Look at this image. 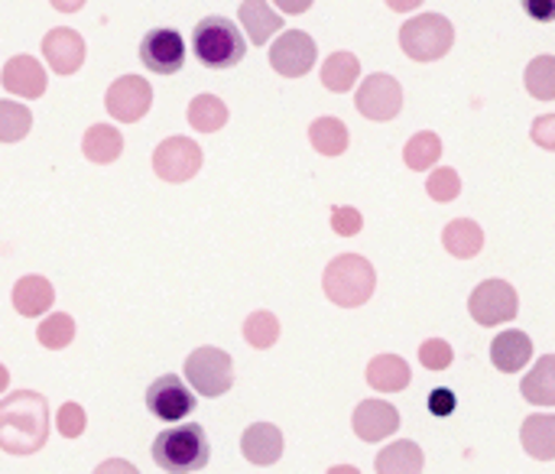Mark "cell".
Here are the masks:
<instances>
[{
	"mask_svg": "<svg viewBox=\"0 0 555 474\" xmlns=\"http://www.w3.org/2000/svg\"><path fill=\"white\" fill-rule=\"evenodd\" d=\"M241 452L250 465H276L283 459V433L273 423H254L241 436Z\"/></svg>",
	"mask_w": 555,
	"mask_h": 474,
	"instance_id": "obj_17",
	"label": "cell"
},
{
	"mask_svg": "<svg viewBox=\"0 0 555 474\" xmlns=\"http://www.w3.org/2000/svg\"><path fill=\"white\" fill-rule=\"evenodd\" d=\"M33 127V111L20 101H0V143H20Z\"/></svg>",
	"mask_w": 555,
	"mask_h": 474,
	"instance_id": "obj_33",
	"label": "cell"
},
{
	"mask_svg": "<svg viewBox=\"0 0 555 474\" xmlns=\"http://www.w3.org/2000/svg\"><path fill=\"white\" fill-rule=\"evenodd\" d=\"M361 78V59L354 52H332L322 65V85L335 94H345Z\"/></svg>",
	"mask_w": 555,
	"mask_h": 474,
	"instance_id": "obj_27",
	"label": "cell"
},
{
	"mask_svg": "<svg viewBox=\"0 0 555 474\" xmlns=\"http://www.w3.org/2000/svg\"><path fill=\"white\" fill-rule=\"evenodd\" d=\"M107 114L120 124H137L153 107V85L143 75H120L104 94Z\"/></svg>",
	"mask_w": 555,
	"mask_h": 474,
	"instance_id": "obj_10",
	"label": "cell"
},
{
	"mask_svg": "<svg viewBox=\"0 0 555 474\" xmlns=\"http://www.w3.org/2000/svg\"><path fill=\"white\" fill-rule=\"evenodd\" d=\"M59 13H78L85 7V0H49Z\"/></svg>",
	"mask_w": 555,
	"mask_h": 474,
	"instance_id": "obj_44",
	"label": "cell"
},
{
	"mask_svg": "<svg viewBox=\"0 0 555 474\" xmlns=\"http://www.w3.org/2000/svg\"><path fill=\"white\" fill-rule=\"evenodd\" d=\"M309 140L322 156H341L348 150V127L338 117H319L309 127Z\"/></svg>",
	"mask_w": 555,
	"mask_h": 474,
	"instance_id": "obj_28",
	"label": "cell"
},
{
	"mask_svg": "<svg viewBox=\"0 0 555 474\" xmlns=\"http://www.w3.org/2000/svg\"><path fill=\"white\" fill-rule=\"evenodd\" d=\"M410 381H413V371H410V364H406L400 355H377V358L367 364V384H371L377 394L406 390Z\"/></svg>",
	"mask_w": 555,
	"mask_h": 474,
	"instance_id": "obj_20",
	"label": "cell"
},
{
	"mask_svg": "<svg viewBox=\"0 0 555 474\" xmlns=\"http://www.w3.org/2000/svg\"><path fill=\"white\" fill-rule=\"evenodd\" d=\"M36 338L42 348L49 351H62L75 342V319L68 312H52L42 319V325L36 329Z\"/></svg>",
	"mask_w": 555,
	"mask_h": 474,
	"instance_id": "obj_32",
	"label": "cell"
},
{
	"mask_svg": "<svg viewBox=\"0 0 555 474\" xmlns=\"http://www.w3.org/2000/svg\"><path fill=\"white\" fill-rule=\"evenodd\" d=\"M374 469H377V474H423L426 456H423V449L416 443L400 439V443L387 446L384 452H377Z\"/></svg>",
	"mask_w": 555,
	"mask_h": 474,
	"instance_id": "obj_24",
	"label": "cell"
},
{
	"mask_svg": "<svg viewBox=\"0 0 555 474\" xmlns=\"http://www.w3.org/2000/svg\"><path fill=\"white\" fill-rule=\"evenodd\" d=\"M354 107L367 120H393L403 111V85L387 72H374L358 85Z\"/></svg>",
	"mask_w": 555,
	"mask_h": 474,
	"instance_id": "obj_8",
	"label": "cell"
},
{
	"mask_svg": "<svg viewBox=\"0 0 555 474\" xmlns=\"http://www.w3.org/2000/svg\"><path fill=\"white\" fill-rule=\"evenodd\" d=\"M452 358H455V351L446 338H429L420 345V361L426 371H446V368H452Z\"/></svg>",
	"mask_w": 555,
	"mask_h": 474,
	"instance_id": "obj_36",
	"label": "cell"
},
{
	"mask_svg": "<svg viewBox=\"0 0 555 474\" xmlns=\"http://www.w3.org/2000/svg\"><path fill=\"white\" fill-rule=\"evenodd\" d=\"M185 381L192 384L195 394L215 400V397H224L234 384V361L228 351L221 348H195L189 358H185Z\"/></svg>",
	"mask_w": 555,
	"mask_h": 474,
	"instance_id": "obj_6",
	"label": "cell"
},
{
	"mask_svg": "<svg viewBox=\"0 0 555 474\" xmlns=\"http://www.w3.org/2000/svg\"><path fill=\"white\" fill-rule=\"evenodd\" d=\"M244 338H247L250 348H260V351L273 348L276 338H280V322H276V316L267 312V309L250 312L247 322H244Z\"/></svg>",
	"mask_w": 555,
	"mask_h": 474,
	"instance_id": "obj_34",
	"label": "cell"
},
{
	"mask_svg": "<svg viewBox=\"0 0 555 474\" xmlns=\"http://www.w3.org/2000/svg\"><path fill=\"white\" fill-rule=\"evenodd\" d=\"M328 474H361L354 465H335V469H328Z\"/></svg>",
	"mask_w": 555,
	"mask_h": 474,
	"instance_id": "obj_47",
	"label": "cell"
},
{
	"mask_svg": "<svg viewBox=\"0 0 555 474\" xmlns=\"http://www.w3.org/2000/svg\"><path fill=\"white\" fill-rule=\"evenodd\" d=\"M361 228H364V218H361L358 208H351V205H335L332 208V231L335 234L354 238V234H361Z\"/></svg>",
	"mask_w": 555,
	"mask_h": 474,
	"instance_id": "obj_38",
	"label": "cell"
},
{
	"mask_svg": "<svg viewBox=\"0 0 555 474\" xmlns=\"http://www.w3.org/2000/svg\"><path fill=\"white\" fill-rule=\"evenodd\" d=\"M423 0H387V7L390 10H397V13H410V10H416Z\"/></svg>",
	"mask_w": 555,
	"mask_h": 474,
	"instance_id": "obj_45",
	"label": "cell"
},
{
	"mask_svg": "<svg viewBox=\"0 0 555 474\" xmlns=\"http://www.w3.org/2000/svg\"><path fill=\"white\" fill-rule=\"evenodd\" d=\"M354 436L364 443H384L400 430V410L387 400H364L354 410Z\"/></svg>",
	"mask_w": 555,
	"mask_h": 474,
	"instance_id": "obj_15",
	"label": "cell"
},
{
	"mask_svg": "<svg viewBox=\"0 0 555 474\" xmlns=\"http://www.w3.org/2000/svg\"><path fill=\"white\" fill-rule=\"evenodd\" d=\"M530 137H533V143H537V146H543V150H555V114H543V117H537V120H533V127H530Z\"/></svg>",
	"mask_w": 555,
	"mask_h": 474,
	"instance_id": "obj_39",
	"label": "cell"
},
{
	"mask_svg": "<svg viewBox=\"0 0 555 474\" xmlns=\"http://www.w3.org/2000/svg\"><path fill=\"white\" fill-rule=\"evenodd\" d=\"M185 52H189L185 39L172 26L150 29L140 39V62H143V68H150L156 75H176L185 65Z\"/></svg>",
	"mask_w": 555,
	"mask_h": 474,
	"instance_id": "obj_12",
	"label": "cell"
},
{
	"mask_svg": "<svg viewBox=\"0 0 555 474\" xmlns=\"http://www.w3.org/2000/svg\"><path fill=\"white\" fill-rule=\"evenodd\" d=\"M315 55H319L315 39L309 33H302V29H286L270 46V65L283 78H302V75H309L312 65H315Z\"/></svg>",
	"mask_w": 555,
	"mask_h": 474,
	"instance_id": "obj_13",
	"label": "cell"
},
{
	"mask_svg": "<svg viewBox=\"0 0 555 474\" xmlns=\"http://www.w3.org/2000/svg\"><path fill=\"white\" fill-rule=\"evenodd\" d=\"M94 474H140L137 472V465H130V462H124V459H107V462H101Z\"/></svg>",
	"mask_w": 555,
	"mask_h": 474,
	"instance_id": "obj_42",
	"label": "cell"
},
{
	"mask_svg": "<svg viewBox=\"0 0 555 474\" xmlns=\"http://www.w3.org/2000/svg\"><path fill=\"white\" fill-rule=\"evenodd\" d=\"M283 13H289V16H299V13H306L315 0H273Z\"/></svg>",
	"mask_w": 555,
	"mask_h": 474,
	"instance_id": "obj_43",
	"label": "cell"
},
{
	"mask_svg": "<svg viewBox=\"0 0 555 474\" xmlns=\"http://www.w3.org/2000/svg\"><path fill=\"white\" fill-rule=\"evenodd\" d=\"M442 159V140L433 130H420L410 137V143L403 146V163L413 172H426L429 166H436Z\"/></svg>",
	"mask_w": 555,
	"mask_h": 474,
	"instance_id": "obj_29",
	"label": "cell"
},
{
	"mask_svg": "<svg viewBox=\"0 0 555 474\" xmlns=\"http://www.w3.org/2000/svg\"><path fill=\"white\" fill-rule=\"evenodd\" d=\"M81 153H85L91 163L107 166V163H114V159L124 153V137H120V130L111 127V124H94V127H88V133H85V140H81Z\"/></svg>",
	"mask_w": 555,
	"mask_h": 474,
	"instance_id": "obj_26",
	"label": "cell"
},
{
	"mask_svg": "<svg viewBox=\"0 0 555 474\" xmlns=\"http://www.w3.org/2000/svg\"><path fill=\"white\" fill-rule=\"evenodd\" d=\"M322 290H325V296L335 306L358 309V306H364L374 296V290H377V270L361 254H341V257H335L325 267Z\"/></svg>",
	"mask_w": 555,
	"mask_h": 474,
	"instance_id": "obj_4",
	"label": "cell"
},
{
	"mask_svg": "<svg viewBox=\"0 0 555 474\" xmlns=\"http://www.w3.org/2000/svg\"><path fill=\"white\" fill-rule=\"evenodd\" d=\"M189 124L198 133H215L228 124V107L218 94H198L189 104Z\"/></svg>",
	"mask_w": 555,
	"mask_h": 474,
	"instance_id": "obj_30",
	"label": "cell"
},
{
	"mask_svg": "<svg viewBox=\"0 0 555 474\" xmlns=\"http://www.w3.org/2000/svg\"><path fill=\"white\" fill-rule=\"evenodd\" d=\"M85 426H88V420H85V410H81L78 403H62V407H59V413H55V430H59V436L78 439V436L85 433Z\"/></svg>",
	"mask_w": 555,
	"mask_h": 474,
	"instance_id": "obj_37",
	"label": "cell"
},
{
	"mask_svg": "<svg viewBox=\"0 0 555 474\" xmlns=\"http://www.w3.org/2000/svg\"><path fill=\"white\" fill-rule=\"evenodd\" d=\"M527 16L540 20V23H555V0H520Z\"/></svg>",
	"mask_w": 555,
	"mask_h": 474,
	"instance_id": "obj_41",
	"label": "cell"
},
{
	"mask_svg": "<svg viewBox=\"0 0 555 474\" xmlns=\"http://www.w3.org/2000/svg\"><path fill=\"white\" fill-rule=\"evenodd\" d=\"M7 387H10V371L7 364H0V394H7Z\"/></svg>",
	"mask_w": 555,
	"mask_h": 474,
	"instance_id": "obj_46",
	"label": "cell"
},
{
	"mask_svg": "<svg viewBox=\"0 0 555 474\" xmlns=\"http://www.w3.org/2000/svg\"><path fill=\"white\" fill-rule=\"evenodd\" d=\"M524 452L537 462L555 459V413H533L520 430Z\"/></svg>",
	"mask_w": 555,
	"mask_h": 474,
	"instance_id": "obj_21",
	"label": "cell"
},
{
	"mask_svg": "<svg viewBox=\"0 0 555 474\" xmlns=\"http://www.w3.org/2000/svg\"><path fill=\"white\" fill-rule=\"evenodd\" d=\"M42 55L55 75H75L85 65V39L72 26H55L42 36Z\"/></svg>",
	"mask_w": 555,
	"mask_h": 474,
	"instance_id": "obj_14",
	"label": "cell"
},
{
	"mask_svg": "<svg viewBox=\"0 0 555 474\" xmlns=\"http://www.w3.org/2000/svg\"><path fill=\"white\" fill-rule=\"evenodd\" d=\"M520 394L533 407H555V355H543L524 377Z\"/></svg>",
	"mask_w": 555,
	"mask_h": 474,
	"instance_id": "obj_25",
	"label": "cell"
},
{
	"mask_svg": "<svg viewBox=\"0 0 555 474\" xmlns=\"http://www.w3.org/2000/svg\"><path fill=\"white\" fill-rule=\"evenodd\" d=\"M192 55L215 72H228L244 62L247 39L228 16H205L192 29Z\"/></svg>",
	"mask_w": 555,
	"mask_h": 474,
	"instance_id": "obj_3",
	"label": "cell"
},
{
	"mask_svg": "<svg viewBox=\"0 0 555 474\" xmlns=\"http://www.w3.org/2000/svg\"><path fill=\"white\" fill-rule=\"evenodd\" d=\"M468 312L478 325L485 329H494V325H504L511 319H517L520 312V296L517 290L507 283V280H485L472 299H468Z\"/></svg>",
	"mask_w": 555,
	"mask_h": 474,
	"instance_id": "obj_7",
	"label": "cell"
},
{
	"mask_svg": "<svg viewBox=\"0 0 555 474\" xmlns=\"http://www.w3.org/2000/svg\"><path fill=\"white\" fill-rule=\"evenodd\" d=\"M52 299H55V290L46 277H23L13 286V309L26 319L46 316L52 309Z\"/></svg>",
	"mask_w": 555,
	"mask_h": 474,
	"instance_id": "obj_22",
	"label": "cell"
},
{
	"mask_svg": "<svg viewBox=\"0 0 555 474\" xmlns=\"http://www.w3.org/2000/svg\"><path fill=\"white\" fill-rule=\"evenodd\" d=\"M156 469L166 474H192L202 472L211 459V446L208 436L198 423H182V426H169L153 439L150 449Z\"/></svg>",
	"mask_w": 555,
	"mask_h": 474,
	"instance_id": "obj_2",
	"label": "cell"
},
{
	"mask_svg": "<svg viewBox=\"0 0 555 474\" xmlns=\"http://www.w3.org/2000/svg\"><path fill=\"white\" fill-rule=\"evenodd\" d=\"M146 410L163 423H179L195 413V390H189L179 374H163L146 387Z\"/></svg>",
	"mask_w": 555,
	"mask_h": 474,
	"instance_id": "obj_11",
	"label": "cell"
},
{
	"mask_svg": "<svg viewBox=\"0 0 555 474\" xmlns=\"http://www.w3.org/2000/svg\"><path fill=\"white\" fill-rule=\"evenodd\" d=\"M455 46V26L442 13H420L403 23L400 49L413 62H439Z\"/></svg>",
	"mask_w": 555,
	"mask_h": 474,
	"instance_id": "obj_5",
	"label": "cell"
},
{
	"mask_svg": "<svg viewBox=\"0 0 555 474\" xmlns=\"http://www.w3.org/2000/svg\"><path fill=\"white\" fill-rule=\"evenodd\" d=\"M202 146L192 137H169L156 146L153 153V169L163 182L179 185L189 182L198 169H202Z\"/></svg>",
	"mask_w": 555,
	"mask_h": 474,
	"instance_id": "obj_9",
	"label": "cell"
},
{
	"mask_svg": "<svg viewBox=\"0 0 555 474\" xmlns=\"http://www.w3.org/2000/svg\"><path fill=\"white\" fill-rule=\"evenodd\" d=\"M237 20L247 29V36H250L254 46H267L283 29V16L267 0H244L237 7Z\"/></svg>",
	"mask_w": 555,
	"mask_h": 474,
	"instance_id": "obj_19",
	"label": "cell"
},
{
	"mask_svg": "<svg viewBox=\"0 0 555 474\" xmlns=\"http://www.w3.org/2000/svg\"><path fill=\"white\" fill-rule=\"evenodd\" d=\"M3 88L10 91V94H16V98H26V101H33V98H42L46 94V85H49V78H46V68L33 59V55H13L7 65H3Z\"/></svg>",
	"mask_w": 555,
	"mask_h": 474,
	"instance_id": "obj_16",
	"label": "cell"
},
{
	"mask_svg": "<svg viewBox=\"0 0 555 474\" xmlns=\"http://www.w3.org/2000/svg\"><path fill=\"white\" fill-rule=\"evenodd\" d=\"M455 407H459V400H455V394H452L449 387H436V390L429 394V413H433V417H452Z\"/></svg>",
	"mask_w": 555,
	"mask_h": 474,
	"instance_id": "obj_40",
	"label": "cell"
},
{
	"mask_svg": "<svg viewBox=\"0 0 555 474\" xmlns=\"http://www.w3.org/2000/svg\"><path fill=\"white\" fill-rule=\"evenodd\" d=\"M524 85L537 101H555V55H537L524 72Z\"/></svg>",
	"mask_w": 555,
	"mask_h": 474,
	"instance_id": "obj_31",
	"label": "cell"
},
{
	"mask_svg": "<svg viewBox=\"0 0 555 474\" xmlns=\"http://www.w3.org/2000/svg\"><path fill=\"white\" fill-rule=\"evenodd\" d=\"M442 244H446V251H449L455 260H472V257H478L481 247H485V231H481V225L472 221V218H455V221L446 225Z\"/></svg>",
	"mask_w": 555,
	"mask_h": 474,
	"instance_id": "obj_23",
	"label": "cell"
},
{
	"mask_svg": "<svg viewBox=\"0 0 555 474\" xmlns=\"http://www.w3.org/2000/svg\"><path fill=\"white\" fill-rule=\"evenodd\" d=\"M533 358V342L527 332L520 329H511V332H501L494 342H491V364L501 371V374H517L520 368H527Z\"/></svg>",
	"mask_w": 555,
	"mask_h": 474,
	"instance_id": "obj_18",
	"label": "cell"
},
{
	"mask_svg": "<svg viewBox=\"0 0 555 474\" xmlns=\"http://www.w3.org/2000/svg\"><path fill=\"white\" fill-rule=\"evenodd\" d=\"M426 192L433 202H455L462 195V176L449 166L433 169V176L426 179Z\"/></svg>",
	"mask_w": 555,
	"mask_h": 474,
	"instance_id": "obj_35",
	"label": "cell"
},
{
	"mask_svg": "<svg viewBox=\"0 0 555 474\" xmlns=\"http://www.w3.org/2000/svg\"><path fill=\"white\" fill-rule=\"evenodd\" d=\"M49 443V403L36 390H16L0 400V449L33 456Z\"/></svg>",
	"mask_w": 555,
	"mask_h": 474,
	"instance_id": "obj_1",
	"label": "cell"
}]
</instances>
